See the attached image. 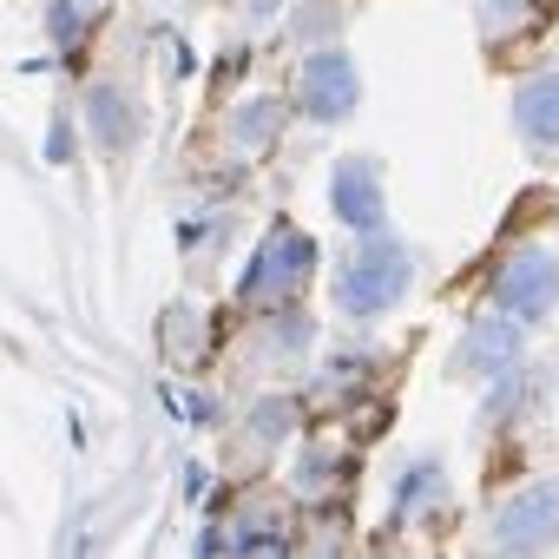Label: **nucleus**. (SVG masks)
<instances>
[{"label":"nucleus","instance_id":"nucleus-1","mask_svg":"<svg viewBox=\"0 0 559 559\" xmlns=\"http://www.w3.org/2000/svg\"><path fill=\"white\" fill-rule=\"evenodd\" d=\"M408 284H415V250L402 237H382L376 230L369 243H356L336 263V310L349 323H376V317H389L408 297Z\"/></svg>","mask_w":559,"mask_h":559},{"label":"nucleus","instance_id":"nucleus-2","mask_svg":"<svg viewBox=\"0 0 559 559\" xmlns=\"http://www.w3.org/2000/svg\"><path fill=\"white\" fill-rule=\"evenodd\" d=\"M310 270H317L310 230H297V224H270L263 243L250 250L243 276H237V304H250V310H284V304H297V290L310 284Z\"/></svg>","mask_w":559,"mask_h":559},{"label":"nucleus","instance_id":"nucleus-3","mask_svg":"<svg viewBox=\"0 0 559 559\" xmlns=\"http://www.w3.org/2000/svg\"><path fill=\"white\" fill-rule=\"evenodd\" d=\"M493 304L513 310L520 323H539L559 310V243L533 237L520 250H507V263L493 270Z\"/></svg>","mask_w":559,"mask_h":559},{"label":"nucleus","instance_id":"nucleus-4","mask_svg":"<svg viewBox=\"0 0 559 559\" xmlns=\"http://www.w3.org/2000/svg\"><path fill=\"white\" fill-rule=\"evenodd\" d=\"M487 546H493V552H546V546H559V474L520 487V493L493 513Z\"/></svg>","mask_w":559,"mask_h":559},{"label":"nucleus","instance_id":"nucleus-5","mask_svg":"<svg viewBox=\"0 0 559 559\" xmlns=\"http://www.w3.org/2000/svg\"><path fill=\"white\" fill-rule=\"evenodd\" d=\"M356 99H362L356 60H349L343 47H310L304 67H297V106H304L317 126H336V119L356 112Z\"/></svg>","mask_w":559,"mask_h":559},{"label":"nucleus","instance_id":"nucleus-6","mask_svg":"<svg viewBox=\"0 0 559 559\" xmlns=\"http://www.w3.org/2000/svg\"><path fill=\"white\" fill-rule=\"evenodd\" d=\"M520 330H526V323H520L513 310H493V317L467 323V336H461V349H454V376H461V382H500V376H513V369H520V349H526Z\"/></svg>","mask_w":559,"mask_h":559},{"label":"nucleus","instance_id":"nucleus-7","mask_svg":"<svg viewBox=\"0 0 559 559\" xmlns=\"http://www.w3.org/2000/svg\"><path fill=\"white\" fill-rule=\"evenodd\" d=\"M330 204H336V217H343L349 230H362V237H376V230L389 224V191H382V158H369V152H349V158L336 165V178H330Z\"/></svg>","mask_w":559,"mask_h":559},{"label":"nucleus","instance_id":"nucleus-8","mask_svg":"<svg viewBox=\"0 0 559 559\" xmlns=\"http://www.w3.org/2000/svg\"><path fill=\"white\" fill-rule=\"evenodd\" d=\"M513 126L533 152H559V73H533L513 93Z\"/></svg>","mask_w":559,"mask_h":559},{"label":"nucleus","instance_id":"nucleus-9","mask_svg":"<svg viewBox=\"0 0 559 559\" xmlns=\"http://www.w3.org/2000/svg\"><path fill=\"white\" fill-rule=\"evenodd\" d=\"M86 126H93V145H99V152H126L132 132H139V112L126 106L119 86H93V93H86Z\"/></svg>","mask_w":559,"mask_h":559},{"label":"nucleus","instance_id":"nucleus-10","mask_svg":"<svg viewBox=\"0 0 559 559\" xmlns=\"http://www.w3.org/2000/svg\"><path fill=\"white\" fill-rule=\"evenodd\" d=\"M276 132H284V106H276V99H243V106L230 112V139H237L243 152L270 145Z\"/></svg>","mask_w":559,"mask_h":559},{"label":"nucleus","instance_id":"nucleus-11","mask_svg":"<svg viewBox=\"0 0 559 559\" xmlns=\"http://www.w3.org/2000/svg\"><path fill=\"white\" fill-rule=\"evenodd\" d=\"M435 487H441V461H415V467L395 480V507H402V513H415Z\"/></svg>","mask_w":559,"mask_h":559},{"label":"nucleus","instance_id":"nucleus-12","mask_svg":"<svg viewBox=\"0 0 559 559\" xmlns=\"http://www.w3.org/2000/svg\"><path fill=\"white\" fill-rule=\"evenodd\" d=\"M284 428H290V402H263L257 421H250V441L270 448V441H284Z\"/></svg>","mask_w":559,"mask_h":559},{"label":"nucleus","instance_id":"nucleus-13","mask_svg":"<svg viewBox=\"0 0 559 559\" xmlns=\"http://www.w3.org/2000/svg\"><path fill=\"white\" fill-rule=\"evenodd\" d=\"M526 21V0H480V27L500 34V27H520Z\"/></svg>","mask_w":559,"mask_h":559}]
</instances>
